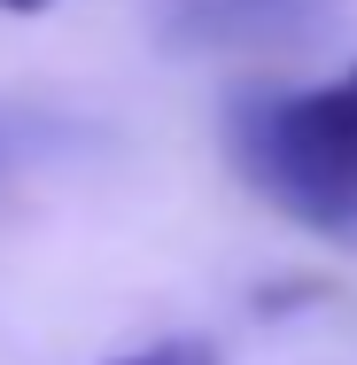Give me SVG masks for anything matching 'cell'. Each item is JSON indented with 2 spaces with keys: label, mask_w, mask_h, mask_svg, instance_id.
Segmentation results:
<instances>
[{
  "label": "cell",
  "mask_w": 357,
  "mask_h": 365,
  "mask_svg": "<svg viewBox=\"0 0 357 365\" xmlns=\"http://www.w3.org/2000/svg\"><path fill=\"white\" fill-rule=\"evenodd\" d=\"M241 179L311 233L357 225V63L326 86L249 93L225 117Z\"/></svg>",
  "instance_id": "6da1fadb"
},
{
  "label": "cell",
  "mask_w": 357,
  "mask_h": 365,
  "mask_svg": "<svg viewBox=\"0 0 357 365\" xmlns=\"http://www.w3.org/2000/svg\"><path fill=\"white\" fill-rule=\"evenodd\" d=\"M101 365H225V350L210 334H155V342H133V350H117Z\"/></svg>",
  "instance_id": "7a4b0ae2"
},
{
  "label": "cell",
  "mask_w": 357,
  "mask_h": 365,
  "mask_svg": "<svg viewBox=\"0 0 357 365\" xmlns=\"http://www.w3.org/2000/svg\"><path fill=\"white\" fill-rule=\"evenodd\" d=\"M55 0H0V16H47Z\"/></svg>",
  "instance_id": "3957f363"
}]
</instances>
